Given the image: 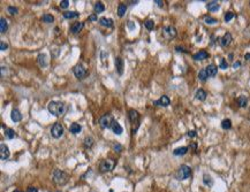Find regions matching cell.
I'll use <instances>...</instances> for the list:
<instances>
[{"label":"cell","instance_id":"obj_1","mask_svg":"<svg viewBox=\"0 0 250 192\" xmlns=\"http://www.w3.org/2000/svg\"><path fill=\"white\" fill-rule=\"evenodd\" d=\"M47 110L54 116H61L66 112V105L60 101H51L47 106Z\"/></svg>","mask_w":250,"mask_h":192},{"label":"cell","instance_id":"obj_2","mask_svg":"<svg viewBox=\"0 0 250 192\" xmlns=\"http://www.w3.org/2000/svg\"><path fill=\"white\" fill-rule=\"evenodd\" d=\"M52 179L54 183H57L58 185H64L66 184L68 181V175L65 171L60 170V169H55L52 174Z\"/></svg>","mask_w":250,"mask_h":192},{"label":"cell","instance_id":"obj_3","mask_svg":"<svg viewBox=\"0 0 250 192\" xmlns=\"http://www.w3.org/2000/svg\"><path fill=\"white\" fill-rule=\"evenodd\" d=\"M191 176V168L187 165H182L180 166V168L178 169L176 174H175V177L179 181H183V179H188Z\"/></svg>","mask_w":250,"mask_h":192},{"label":"cell","instance_id":"obj_4","mask_svg":"<svg viewBox=\"0 0 250 192\" xmlns=\"http://www.w3.org/2000/svg\"><path fill=\"white\" fill-rule=\"evenodd\" d=\"M114 119L112 115L110 114H105L99 119V125L102 129H111V125L113 123Z\"/></svg>","mask_w":250,"mask_h":192},{"label":"cell","instance_id":"obj_5","mask_svg":"<svg viewBox=\"0 0 250 192\" xmlns=\"http://www.w3.org/2000/svg\"><path fill=\"white\" fill-rule=\"evenodd\" d=\"M128 117H129V120H130V122H132L133 134H135V131H136V127H135V124L138 127V122H140V114H138V112H137V110H129V113H128Z\"/></svg>","mask_w":250,"mask_h":192},{"label":"cell","instance_id":"obj_6","mask_svg":"<svg viewBox=\"0 0 250 192\" xmlns=\"http://www.w3.org/2000/svg\"><path fill=\"white\" fill-rule=\"evenodd\" d=\"M114 166H115V162L112 159H106V160H103L99 164V170L102 173H106V171L112 170L114 168Z\"/></svg>","mask_w":250,"mask_h":192},{"label":"cell","instance_id":"obj_7","mask_svg":"<svg viewBox=\"0 0 250 192\" xmlns=\"http://www.w3.org/2000/svg\"><path fill=\"white\" fill-rule=\"evenodd\" d=\"M64 135V127L60 123L53 124V127L51 128V136L53 138H60Z\"/></svg>","mask_w":250,"mask_h":192},{"label":"cell","instance_id":"obj_8","mask_svg":"<svg viewBox=\"0 0 250 192\" xmlns=\"http://www.w3.org/2000/svg\"><path fill=\"white\" fill-rule=\"evenodd\" d=\"M163 33H164V36L167 39H172V38H174L176 36V29L174 27H172V26H168V27L164 28Z\"/></svg>","mask_w":250,"mask_h":192},{"label":"cell","instance_id":"obj_9","mask_svg":"<svg viewBox=\"0 0 250 192\" xmlns=\"http://www.w3.org/2000/svg\"><path fill=\"white\" fill-rule=\"evenodd\" d=\"M74 74H75V76H76L77 78L82 80V78H84V77L87 76L88 71H87V69L84 68L83 66H76V67L74 68Z\"/></svg>","mask_w":250,"mask_h":192},{"label":"cell","instance_id":"obj_10","mask_svg":"<svg viewBox=\"0 0 250 192\" xmlns=\"http://www.w3.org/2000/svg\"><path fill=\"white\" fill-rule=\"evenodd\" d=\"M153 104H155L156 106L167 107V106H170V104H171V100H170V98H168L167 96H161L158 99V100H156Z\"/></svg>","mask_w":250,"mask_h":192},{"label":"cell","instance_id":"obj_11","mask_svg":"<svg viewBox=\"0 0 250 192\" xmlns=\"http://www.w3.org/2000/svg\"><path fill=\"white\" fill-rule=\"evenodd\" d=\"M231 43H232V35H231L229 32H226L224 36L219 39V44H220V46H223V47L228 46Z\"/></svg>","mask_w":250,"mask_h":192},{"label":"cell","instance_id":"obj_12","mask_svg":"<svg viewBox=\"0 0 250 192\" xmlns=\"http://www.w3.org/2000/svg\"><path fill=\"white\" fill-rule=\"evenodd\" d=\"M114 63H115L117 73H118L119 75H122V74H123V67H125V65H123V60H122L120 56H117V58H115Z\"/></svg>","mask_w":250,"mask_h":192},{"label":"cell","instance_id":"obj_13","mask_svg":"<svg viewBox=\"0 0 250 192\" xmlns=\"http://www.w3.org/2000/svg\"><path fill=\"white\" fill-rule=\"evenodd\" d=\"M0 158L1 160H7L9 158V150L5 144L0 145Z\"/></svg>","mask_w":250,"mask_h":192},{"label":"cell","instance_id":"obj_14","mask_svg":"<svg viewBox=\"0 0 250 192\" xmlns=\"http://www.w3.org/2000/svg\"><path fill=\"white\" fill-rule=\"evenodd\" d=\"M194 60H196V61H203V60H205V59H208L209 58V53L206 52V51H199L197 52L196 54H194Z\"/></svg>","mask_w":250,"mask_h":192},{"label":"cell","instance_id":"obj_15","mask_svg":"<svg viewBox=\"0 0 250 192\" xmlns=\"http://www.w3.org/2000/svg\"><path fill=\"white\" fill-rule=\"evenodd\" d=\"M83 27H84V23L83 22H75L72 27H70V32L72 33H79L80 31L83 29Z\"/></svg>","mask_w":250,"mask_h":192},{"label":"cell","instance_id":"obj_16","mask_svg":"<svg viewBox=\"0 0 250 192\" xmlns=\"http://www.w3.org/2000/svg\"><path fill=\"white\" fill-rule=\"evenodd\" d=\"M111 130H112L115 135H118V136L119 135H121V134H122V131H123L122 127H121V125H120L115 120L113 121V123H112V125H111Z\"/></svg>","mask_w":250,"mask_h":192},{"label":"cell","instance_id":"obj_17","mask_svg":"<svg viewBox=\"0 0 250 192\" xmlns=\"http://www.w3.org/2000/svg\"><path fill=\"white\" fill-rule=\"evenodd\" d=\"M206 8H208L209 12H217V11H219L220 5H219L218 1H210V2H208Z\"/></svg>","mask_w":250,"mask_h":192},{"label":"cell","instance_id":"obj_18","mask_svg":"<svg viewBox=\"0 0 250 192\" xmlns=\"http://www.w3.org/2000/svg\"><path fill=\"white\" fill-rule=\"evenodd\" d=\"M11 119L13 122H20L22 120V114L20 113L19 110H13L11 113Z\"/></svg>","mask_w":250,"mask_h":192},{"label":"cell","instance_id":"obj_19","mask_svg":"<svg viewBox=\"0 0 250 192\" xmlns=\"http://www.w3.org/2000/svg\"><path fill=\"white\" fill-rule=\"evenodd\" d=\"M98 21H99V24H100V26H103V27H106V28H112V27H113V20H111V18L100 17Z\"/></svg>","mask_w":250,"mask_h":192},{"label":"cell","instance_id":"obj_20","mask_svg":"<svg viewBox=\"0 0 250 192\" xmlns=\"http://www.w3.org/2000/svg\"><path fill=\"white\" fill-rule=\"evenodd\" d=\"M206 74H208V76L209 77H213V76H216L217 75V73H218V68L214 66V65H209L206 68Z\"/></svg>","mask_w":250,"mask_h":192},{"label":"cell","instance_id":"obj_21","mask_svg":"<svg viewBox=\"0 0 250 192\" xmlns=\"http://www.w3.org/2000/svg\"><path fill=\"white\" fill-rule=\"evenodd\" d=\"M38 63H39L40 67H46L49 65V62H47V55L43 54V53L38 55Z\"/></svg>","mask_w":250,"mask_h":192},{"label":"cell","instance_id":"obj_22","mask_svg":"<svg viewBox=\"0 0 250 192\" xmlns=\"http://www.w3.org/2000/svg\"><path fill=\"white\" fill-rule=\"evenodd\" d=\"M81 130H82V128H81V125H80L79 123H72V125L69 127V131H70L72 134H74V135L80 134Z\"/></svg>","mask_w":250,"mask_h":192},{"label":"cell","instance_id":"obj_23","mask_svg":"<svg viewBox=\"0 0 250 192\" xmlns=\"http://www.w3.org/2000/svg\"><path fill=\"white\" fill-rule=\"evenodd\" d=\"M206 96L208 95H206V92L203 89H199V90L196 91V99L199 100V101H204L206 99Z\"/></svg>","mask_w":250,"mask_h":192},{"label":"cell","instance_id":"obj_24","mask_svg":"<svg viewBox=\"0 0 250 192\" xmlns=\"http://www.w3.org/2000/svg\"><path fill=\"white\" fill-rule=\"evenodd\" d=\"M187 152H188V147L182 146V147H178V149H175V150L173 151V154H174V155L180 156V155H184Z\"/></svg>","mask_w":250,"mask_h":192},{"label":"cell","instance_id":"obj_25","mask_svg":"<svg viewBox=\"0 0 250 192\" xmlns=\"http://www.w3.org/2000/svg\"><path fill=\"white\" fill-rule=\"evenodd\" d=\"M237 104H239V106L240 107H247V105H248V99H247V97L244 96H240L237 98Z\"/></svg>","mask_w":250,"mask_h":192},{"label":"cell","instance_id":"obj_26","mask_svg":"<svg viewBox=\"0 0 250 192\" xmlns=\"http://www.w3.org/2000/svg\"><path fill=\"white\" fill-rule=\"evenodd\" d=\"M203 183L206 186H212L213 185V179H212V177H211L209 174H204L203 175Z\"/></svg>","mask_w":250,"mask_h":192},{"label":"cell","instance_id":"obj_27","mask_svg":"<svg viewBox=\"0 0 250 192\" xmlns=\"http://www.w3.org/2000/svg\"><path fill=\"white\" fill-rule=\"evenodd\" d=\"M7 29H8L7 20H6V18H4V17H1V18H0V31L4 33V32H6V31H7Z\"/></svg>","mask_w":250,"mask_h":192},{"label":"cell","instance_id":"obj_28","mask_svg":"<svg viewBox=\"0 0 250 192\" xmlns=\"http://www.w3.org/2000/svg\"><path fill=\"white\" fill-rule=\"evenodd\" d=\"M126 11H127V5L126 4H120L118 6V16L122 17L125 15V13H126Z\"/></svg>","mask_w":250,"mask_h":192},{"label":"cell","instance_id":"obj_29","mask_svg":"<svg viewBox=\"0 0 250 192\" xmlns=\"http://www.w3.org/2000/svg\"><path fill=\"white\" fill-rule=\"evenodd\" d=\"M93 9H95V13H102L105 11V6L103 5V2H96Z\"/></svg>","mask_w":250,"mask_h":192},{"label":"cell","instance_id":"obj_30","mask_svg":"<svg viewBox=\"0 0 250 192\" xmlns=\"http://www.w3.org/2000/svg\"><path fill=\"white\" fill-rule=\"evenodd\" d=\"M198 78H199V81H202V82H205V81L209 78V76H208V74H206V70H205V69L199 70V73H198Z\"/></svg>","mask_w":250,"mask_h":192},{"label":"cell","instance_id":"obj_31","mask_svg":"<svg viewBox=\"0 0 250 192\" xmlns=\"http://www.w3.org/2000/svg\"><path fill=\"white\" fill-rule=\"evenodd\" d=\"M79 16V13L77 12H66L64 13V18H67V20H70V18H75Z\"/></svg>","mask_w":250,"mask_h":192},{"label":"cell","instance_id":"obj_32","mask_svg":"<svg viewBox=\"0 0 250 192\" xmlns=\"http://www.w3.org/2000/svg\"><path fill=\"white\" fill-rule=\"evenodd\" d=\"M221 128H223L224 130H228V129H231V128H232V121H231V120H228V119H225L224 121L221 122Z\"/></svg>","mask_w":250,"mask_h":192},{"label":"cell","instance_id":"obj_33","mask_svg":"<svg viewBox=\"0 0 250 192\" xmlns=\"http://www.w3.org/2000/svg\"><path fill=\"white\" fill-rule=\"evenodd\" d=\"M42 20H43L45 23H52L53 21H54V17H53L51 14H44L43 17H42Z\"/></svg>","mask_w":250,"mask_h":192},{"label":"cell","instance_id":"obj_34","mask_svg":"<svg viewBox=\"0 0 250 192\" xmlns=\"http://www.w3.org/2000/svg\"><path fill=\"white\" fill-rule=\"evenodd\" d=\"M5 136L8 138V139H13V138L15 137V132H14L13 129L7 128V129L5 130Z\"/></svg>","mask_w":250,"mask_h":192},{"label":"cell","instance_id":"obj_35","mask_svg":"<svg viewBox=\"0 0 250 192\" xmlns=\"http://www.w3.org/2000/svg\"><path fill=\"white\" fill-rule=\"evenodd\" d=\"M204 22H205L206 24H217V23H218V20H217V18H213V17H211V16H205V17H204Z\"/></svg>","mask_w":250,"mask_h":192},{"label":"cell","instance_id":"obj_36","mask_svg":"<svg viewBox=\"0 0 250 192\" xmlns=\"http://www.w3.org/2000/svg\"><path fill=\"white\" fill-rule=\"evenodd\" d=\"M92 145H93V138L92 137H85V139H84V147L90 149Z\"/></svg>","mask_w":250,"mask_h":192},{"label":"cell","instance_id":"obj_37","mask_svg":"<svg viewBox=\"0 0 250 192\" xmlns=\"http://www.w3.org/2000/svg\"><path fill=\"white\" fill-rule=\"evenodd\" d=\"M144 26L148 30H152V29L155 28V22H153L152 20H148V21H145Z\"/></svg>","mask_w":250,"mask_h":192},{"label":"cell","instance_id":"obj_38","mask_svg":"<svg viewBox=\"0 0 250 192\" xmlns=\"http://www.w3.org/2000/svg\"><path fill=\"white\" fill-rule=\"evenodd\" d=\"M219 68L223 69V70H225V69L228 68V63H227V61L225 60L224 58H221V59H220V65H219Z\"/></svg>","mask_w":250,"mask_h":192},{"label":"cell","instance_id":"obj_39","mask_svg":"<svg viewBox=\"0 0 250 192\" xmlns=\"http://www.w3.org/2000/svg\"><path fill=\"white\" fill-rule=\"evenodd\" d=\"M233 18H234V13L227 12V13L225 14V21H226V22H229V21L233 20Z\"/></svg>","mask_w":250,"mask_h":192},{"label":"cell","instance_id":"obj_40","mask_svg":"<svg viewBox=\"0 0 250 192\" xmlns=\"http://www.w3.org/2000/svg\"><path fill=\"white\" fill-rule=\"evenodd\" d=\"M7 9H8V12H9V13H11V14H12V15H15V14H17V8H16V7H13V6H9V7L7 8Z\"/></svg>","mask_w":250,"mask_h":192},{"label":"cell","instance_id":"obj_41","mask_svg":"<svg viewBox=\"0 0 250 192\" xmlns=\"http://www.w3.org/2000/svg\"><path fill=\"white\" fill-rule=\"evenodd\" d=\"M113 149H114V151L117 152V153H119V152H121V150H122V146L120 144H118V143H115V144H113Z\"/></svg>","mask_w":250,"mask_h":192},{"label":"cell","instance_id":"obj_42","mask_svg":"<svg viewBox=\"0 0 250 192\" xmlns=\"http://www.w3.org/2000/svg\"><path fill=\"white\" fill-rule=\"evenodd\" d=\"M7 48H8V44H6L5 41H0V50H1V51H6Z\"/></svg>","mask_w":250,"mask_h":192},{"label":"cell","instance_id":"obj_43","mask_svg":"<svg viewBox=\"0 0 250 192\" xmlns=\"http://www.w3.org/2000/svg\"><path fill=\"white\" fill-rule=\"evenodd\" d=\"M68 6H69V1L68 0H64V1L60 2V7L61 8H67Z\"/></svg>","mask_w":250,"mask_h":192},{"label":"cell","instance_id":"obj_44","mask_svg":"<svg viewBox=\"0 0 250 192\" xmlns=\"http://www.w3.org/2000/svg\"><path fill=\"white\" fill-rule=\"evenodd\" d=\"M89 20H90V21H92V22H96V21H98V17H97L96 13L91 14V15L89 16Z\"/></svg>","mask_w":250,"mask_h":192},{"label":"cell","instance_id":"obj_45","mask_svg":"<svg viewBox=\"0 0 250 192\" xmlns=\"http://www.w3.org/2000/svg\"><path fill=\"white\" fill-rule=\"evenodd\" d=\"M188 137H190V138H194V137H196V131L195 130H190V131H188Z\"/></svg>","mask_w":250,"mask_h":192},{"label":"cell","instance_id":"obj_46","mask_svg":"<svg viewBox=\"0 0 250 192\" xmlns=\"http://www.w3.org/2000/svg\"><path fill=\"white\" fill-rule=\"evenodd\" d=\"M27 192H38V189L37 188H34V186H30V188H28Z\"/></svg>","mask_w":250,"mask_h":192},{"label":"cell","instance_id":"obj_47","mask_svg":"<svg viewBox=\"0 0 250 192\" xmlns=\"http://www.w3.org/2000/svg\"><path fill=\"white\" fill-rule=\"evenodd\" d=\"M175 50H176L178 52H184V53H187V52H188V51H186L184 48H182V47H180V46H176V47H175Z\"/></svg>","mask_w":250,"mask_h":192},{"label":"cell","instance_id":"obj_48","mask_svg":"<svg viewBox=\"0 0 250 192\" xmlns=\"http://www.w3.org/2000/svg\"><path fill=\"white\" fill-rule=\"evenodd\" d=\"M155 4H157L159 7H163L164 6V1H161V0H155Z\"/></svg>","mask_w":250,"mask_h":192},{"label":"cell","instance_id":"obj_49","mask_svg":"<svg viewBox=\"0 0 250 192\" xmlns=\"http://www.w3.org/2000/svg\"><path fill=\"white\" fill-rule=\"evenodd\" d=\"M240 66H241V62H240V61H236V62H234V63H233V68L234 69H237Z\"/></svg>","mask_w":250,"mask_h":192},{"label":"cell","instance_id":"obj_50","mask_svg":"<svg viewBox=\"0 0 250 192\" xmlns=\"http://www.w3.org/2000/svg\"><path fill=\"white\" fill-rule=\"evenodd\" d=\"M244 59H246L247 61H250V53H247V54L244 55Z\"/></svg>","mask_w":250,"mask_h":192},{"label":"cell","instance_id":"obj_51","mask_svg":"<svg viewBox=\"0 0 250 192\" xmlns=\"http://www.w3.org/2000/svg\"><path fill=\"white\" fill-rule=\"evenodd\" d=\"M128 27L130 28V29H134V23H133L132 21H129V24H128Z\"/></svg>","mask_w":250,"mask_h":192},{"label":"cell","instance_id":"obj_52","mask_svg":"<svg viewBox=\"0 0 250 192\" xmlns=\"http://www.w3.org/2000/svg\"><path fill=\"white\" fill-rule=\"evenodd\" d=\"M228 58H229V60H232V58H233V54H232V53H231V54L228 55Z\"/></svg>","mask_w":250,"mask_h":192},{"label":"cell","instance_id":"obj_53","mask_svg":"<svg viewBox=\"0 0 250 192\" xmlns=\"http://www.w3.org/2000/svg\"><path fill=\"white\" fill-rule=\"evenodd\" d=\"M13 192H21V191H20V190H14Z\"/></svg>","mask_w":250,"mask_h":192}]
</instances>
